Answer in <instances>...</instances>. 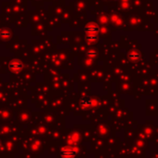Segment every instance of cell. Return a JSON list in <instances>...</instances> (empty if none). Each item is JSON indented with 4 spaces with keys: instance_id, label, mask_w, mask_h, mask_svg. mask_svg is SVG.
<instances>
[{
    "instance_id": "6da1fadb",
    "label": "cell",
    "mask_w": 158,
    "mask_h": 158,
    "mask_svg": "<svg viewBox=\"0 0 158 158\" xmlns=\"http://www.w3.org/2000/svg\"><path fill=\"white\" fill-rule=\"evenodd\" d=\"M23 62L20 60H13L10 62L9 64V69L11 73H17L22 71L23 69Z\"/></svg>"
},
{
    "instance_id": "7a4b0ae2",
    "label": "cell",
    "mask_w": 158,
    "mask_h": 158,
    "mask_svg": "<svg viewBox=\"0 0 158 158\" xmlns=\"http://www.w3.org/2000/svg\"><path fill=\"white\" fill-rule=\"evenodd\" d=\"M98 30H99V28L97 27V25L95 24V23H89L87 26H86V31H87V33L89 35H94L97 32H98Z\"/></svg>"
},
{
    "instance_id": "3957f363",
    "label": "cell",
    "mask_w": 158,
    "mask_h": 158,
    "mask_svg": "<svg viewBox=\"0 0 158 158\" xmlns=\"http://www.w3.org/2000/svg\"><path fill=\"white\" fill-rule=\"evenodd\" d=\"M74 153H75V152L73 150H72V149H68V151L67 150H64L62 152V155L64 157H73L74 155Z\"/></svg>"
}]
</instances>
